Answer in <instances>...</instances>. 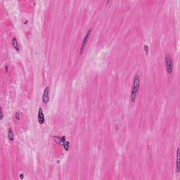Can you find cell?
Here are the masks:
<instances>
[{
    "mask_svg": "<svg viewBox=\"0 0 180 180\" xmlns=\"http://www.w3.org/2000/svg\"><path fill=\"white\" fill-rule=\"evenodd\" d=\"M139 85H140V77L139 75L137 74L134 75V77L133 80L132 92H131V101L132 103L135 101L136 96L139 89Z\"/></svg>",
    "mask_w": 180,
    "mask_h": 180,
    "instance_id": "6da1fadb",
    "label": "cell"
},
{
    "mask_svg": "<svg viewBox=\"0 0 180 180\" xmlns=\"http://www.w3.org/2000/svg\"><path fill=\"white\" fill-rule=\"evenodd\" d=\"M165 66L168 73L169 75L172 74L173 71V62L170 55L169 54H167L165 56Z\"/></svg>",
    "mask_w": 180,
    "mask_h": 180,
    "instance_id": "7a4b0ae2",
    "label": "cell"
},
{
    "mask_svg": "<svg viewBox=\"0 0 180 180\" xmlns=\"http://www.w3.org/2000/svg\"><path fill=\"white\" fill-rule=\"evenodd\" d=\"M92 31V29L91 28V29H89L87 32L86 33V35L85 36V38L83 39V41H82V45H81V47H80V54H82L84 50H85V46H86L87 43L89 39V37H90V35H91Z\"/></svg>",
    "mask_w": 180,
    "mask_h": 180,
    "instance_id": "3957f363",
    "label": "cell"
},
{
    "mask_svg": "<svg viewBox=\"0 0 180 180\" xmlns=\"http://www.w3.org/2000/svg\"><path fill=\"white\" fill-rule=\"evenodd\" d=\"M49 87H46L44 90V93H43L42 96V101L44 102V104H47L50 100V98H49Z\"/></svg>",
    "mask_w": 180,
    "mask_h": 180,
    "instance_id": "277c9868",
    "label": "cell"
},
{
    "mask_svg": "<svg viewBox=\"0 0 180 180\" xmlns=\"http://www.w3.org/2000/svg\"><path fill=\"white\" fill-rule=\"evenodd\" d=\"M37 120H38V122H39L40 125H43V124L44 123L45 118H44V113H43L42 108H40L39 110H38Z\"/></svg>",
    "mask_w": 180,
    "mask_h": 180,
    "instance_id": "5b68a950",
    "label": "cell"
},
{
    "mask_svg": "<svg viewBox=\"0 0 180 180\" xmlns=\"http://www.w3.org/2000/svg\"><path fill=\"white\" fill-rule=\"evenodd\" d=\"M53 138L54 141H55L56 143H57V144H60V145H62V146H64V144H65V141H67L65 136H63V137L54 136Z\"/></svg>",
    "mask_w": 180,
    "mask_h": 180,
    "instance_id": "8992f818",
    "label": "cell"
},
{
    "mask_svg": "<svg viewBox=\"0 0 180 180\" xmlns=\"http://www.w3.org/2000/svg\"><path fill=\"white\" fill-rule=\"evenodd\" d=\"M180 148L177 151V163H176V172L179 174L180 172Z\"/></svg>",
    "mask_w": 180,
    "mask_h": 180,
    "instance_id": "52a82bcc",
    "label": "cell"
},
{
    "mask_svg": "<svg viewBox=\"0 0 180 180\" xmlns=\"http://www.w3.org/2000/svg\"><path fill=\"white\" fill-rule=\"evenodd\" d=\"M12 44H13L14 49H15L17 52H19V51H20V47H19L17 39H16V37H13V39H12Z\"/></svg>",
    "mask_w": 180,
    "mask_h": 180,
    "instance_id": "ba28073f",
    "label": "cell"
},
{
    "mask_svg": "<svg viewBox=\"0 0 180 180\" xmlns=\"http://www.w3.org/2000/svg\"><path fill=\"white\" fill-rule=\"evenodd\" d=\"M8 137H9V139L10 141H13L14 136H13V131L11 130V129H9V130H8Z\"/></svg>",
    "mask_w": 180,
    "mask_h": 180,
    "instance_id": "9c48e42d",
    "label": "cell"
},
{
    "mask_svg": "<svg viewBox=\"0 0 180 180\" xmlns=\"http://www.w3.org/2000/svg\"><path fill=\"white\" fill-rule=\"evenodd\" d=\"M63 146H64V150H65V151H68L69 150V148H70V142L68 141H66Z\"/></svg>",
    "mask_w": 180,
    "mask_h": 180,
    "instance_id": "30bf717a",
    "label": "cell"
},
{
    "mask_svg": "<svg viewBox=\"0 0 180 180\" xmlns=\"http://www.w3.org/2000/svg\"><path fill=\"white\" fill-rule=\"evenodd\" d=\"M15 118L16 119V120H20V113H18V112H16V113H15Z\"/></svg>",
    "mask_w": 180,
    "mask_h": 180,
    "instance_id": "8fae6325",
    "label": "cell"
},
{
    "mask_svg": "<svg viewBox=\"0 0 180 180\" xmlns=\"http://www.w3.org/2000/svg\"><path fill=\"white\" fill-rule=\"evenodd\" d=\"M144 52H145V53H148V45H145L144 46Z\"/></svg>",
    "mask_w": 180,
    "mask_h": 180,
    "instance_id": "7c38bea8",
    "label": "cell"
},
{
    "mask_svg": "<svg viewBox=\"0 0 180 180\" xmlns=\"http://www.w3.org/2000/svg\"><path fill=\"white\" fill-rule=\"evenodd\" d=\"M0 114H1V117H0V119L2 120L3 117H4V113H3V110H2V108H1V112H0Z\"/></svg>",
    "mask_w": 180,
    "mask_h": 180,
    "instance_id": "4fadbf2b",
    "label": "cell"
},
{
    "mask_svg": "<svg viewBox=\"0 0 180 180\" xmlns=\"http://www.w3.org/2000/svg\"><path fill=\"white\" fill-rule=\"evenodd\" d=\"M20 178H21V179H23V174H21V175H20Z\"/></svg>",
    "mask_w": 180,
    "mask_h": 180,
    "instance_id": "5bb4252c",
    "label": "cell"
},
{
    "mask_svg": "<svg viewBox=\"0 0 180 180\" xmlns=\"http://www.w3.org/2000/svg\"><path fill=\"white\" fill-rule=\"evenodd\" d=\"M6 72H8V66L6 67Z\"/></svg>",
    "mask_w": 180,
    "mask_h": 180,
    "instance_id": "9a60e30c",
    "label": "cell"
}]
</instances>
